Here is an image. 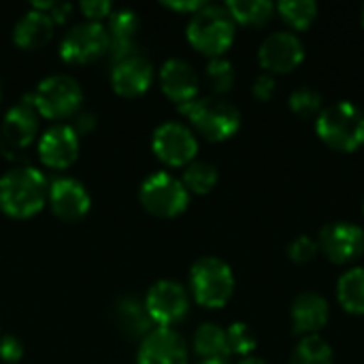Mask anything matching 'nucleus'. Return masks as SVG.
Segmentation results:
<instances>
[{"mask_svg": "<svg viewBox=\"0 0 364 364\" xmlns=\"http://www.w3.org/2000/svg\"><path fill=\"white\" fill-rule=\"evenodd\" d=\"M226 9L232 15L235 23L252 28L264 26L275 13V4L269 0H230L226 2Z\"/></svg>", "mask_w": 364, "mask_h": 364, "instance_id": "25", "label": "nucleus"}, {"mask_svg": "<svg viewBox=\"0 0 364 364\" xmlns=\"http://www.w3.org/2000/svg\"><path fill=\"white\" fill-rule=\"evenodd\" d=\"M73 130L81 136V134H90L96 128V115L92 111H79L75 115V124H70Z\"/></svg>", "mask_w": 364, "mask_h": 364, "instance_id": "36", "label": "nucleus"}, {"mask_svg": "<svg viewBox=\"0 0 364 364\" xmlns=\"http://www.w3.org/2000/svg\"><path fill=\"white\" fill-rule=\"evenodd\" d=\"M145 309L154 326L175 328L190 314V294L175 279L156 282L145 294Z\"/></svg>", "mask_w": 364, "mask_h": 364, "instance_id": "9", "label": "nucleus"}, {"mask_svg": "<svg viewBox=\"0 0 364 364\" xmlns=\"http://www.w3.org/2000/svg\"><path fill=\"white\" fill-rule=\"evenodd\" d=\"M70 13H73V4H68V2H53L51 9L47 11V15L53 19V23H64Z\"/></svg>", "mask_w": 364, "mask_h": 364, "instance_id": "37", "label": "nucleus"}, {"mask_svg": "<svg viewBox=\"0 0 364 364\" xmlns=\"http://www.w3.org/2000/svg\"><path fill=\"white\" fill-rule=\"evenodd\" d=\"M207 2H200V0H183V2H164V6L166 9H171V11H177V13H190V15H194L196 11H200L203 6H205Z\"/></svg>", "mask_w": 364, "mask_h": 364, "instance_id": "38", "label": "nucleus"}, {"mask_svg": "<svg viewBox=\"0 0 364 364\" xmlns=\"http://www.w3.org/2000/svg\"><path fill=\"white\" fill-rule=\"evenodd\" d=\"M237 23L226 4H205L190 15L186 36L190 45L207 58H224L235 41Z\"/></svg>", "mask_w": 364, "mask_h": 364, "instance_id": "2", "label": "nucleus"}, {"mask_svg": "<svg viewBox=\"0 0 364 364\" xmlns=\"http://www.w3.org/2000/svg\"><path fill=\"white\" fill-rule=\"evenodd\" d=\"M363 211H364V205H363Z\"/></svg>", "mask_w": 364, "mask_h": 364, "instance_id": "43", "label": "nucleus"}, {"mask_svg": "<svg viewBox=\"0 0 364 364\" xmlns=\"http://www.w3.org/2000/svg\"><path fill=\"white\" fill-rule=\"evenodd\" d=\"M333 360H335L333 348L318 335L303 337L290 356V364H333Z\"/></svg>", "mask_w": 364, "mask_h": 364, "instance_id": "27", "label": "nucleus"}, {"mask_svg": "<svg viewBox=\"0 0 364 364\" xmlns=\"http://www.w3.org/2000/svg\"><path fill=\"white\" fill-rule=\"evenodd\" d=\"M303 58L305 45L292 32H273L262 41L258 49V62L269 75L290 73L303 62Z\"/></svg>", "mask_w": 364, "mask_h": 364, "instance_id": "14", "label": "nucleus"}, {"mask_svg": "<svg viewBox=\"0 0 364 364\" xmlns=\"http://www.w3.org/2000/svg\"><path fill=\"white\" fill-rule=\"evenodd\" d=\"M226 341H228V352L235 356H241V358L252 356V352L258 346L256 333L245 322H232L226 328Z\"/></svg>", "mask_w": 364, "mask_h": 364, "instance_id": "30", "label": "nucleus"}, {"mask_svg": "<svg viewBox=\"0 0 364 364\" xmlns=\"http://www.w3.org/2000/svg\"><path fill=\"white\" fill-rule=\"evenodd\" d=\"M23 343L21 339L13 337V335H4L0 337V360L6 364H17L23 358Z\"/></svg>", "mask_w": 364, "mask_h": 364, "instance_id": "34", "label": "nucleus"}, {"mask_svg": "<svg viewBox=\"0 0 364 364\" xmlns=\"http://www.w3.org/2000/svg\"><path fill=\"white\" fill-rule=\"evenodd\" d=\"M320 247L318 241L309 235H299L292 239V243L288 245V256L294 264H307L318 256Z\"/></svg>", "mask_w": 364, "mask_h": 364, "instance_id": "32", "label": "nucleus"}, {"mask_svg": "<svg viewBox=\"0 0 364 364\" xmlns=\"http://www.w3.org/2000/svg\"><path fill=\"white\" fill-rule=\"evenodd\" d=\"M0 337H2V335H0Z\"/></svg>", "mask_w": 364, "mask_h": 364, "instance_id": "44", "label": "nucleus"}, {"mask_svg": "<svg viewBox=\"0 0 364 364\" xmlns=\"http://www.w3.org/2000/svg\"><path fill=\"white\" fill-rule=\"evenodd\" d=\"M139 200L147 213L154 218L171 220L179 218L190 205V192L183 181L168 171H158L145 177L139 188Z\"/></svg>", "mask_w": 364, "mask_h": 364, "instance_id": "7", "label": "nucleus"}, {"mask_svg": "<svg viewBox=\"0 0 364 364\" xmlns=\"http://www.w3.org/2000/svg\"><path fill=\"white\" fill-rule=\"evenodd\" d=\"M49 181L36 166H13L0 177V211L15 220H28L47 205Z\"/></svg>", "mask_w": 364, "mask_h": 364, "instance_id": "1", "label": "nucleus"}, {"mask_svg": "<svg viewBox=\"0 0 364 364\" xmlns=\"http://www.w3.org/2000/svg\"><path fill=\"white\" fill-rule=\"evenodd\" d=\"M218 179H220V173H218L215 164L205 162V160H194L192 164H188L183 168V175H181L186 190L190 194H198V196L213 192V188L218 186Z\"/></svg>", "mask_w": 364, "mask_h": 364, "instance_id": "26", "label": "nucleus"}, {"mask_svg": "<svg viewBox=\"0 0 364 364\" xmlns=\"http://www.w3.org/2000/svg\"><path fill=\"white\" fill-rule=\"evenodd\" d=\"M239 364H269L267 360H262V358H254V356H247V358H243Z\"/></svg>", "mask_w": 364, "mask_h": 364, "instance_id": "39", "label": "nucleus"}, {"mask_svg": "<svg viewBox=\"0 0 364 364\" xmlns=\"http://www.w3.org/2000/svg\"><path fill=\"white\" fill-rule=\"evenodd\" d=\"M190 126L207 141L220 143L235 136L241 128V111L224 96H198L196 100L179 107Z\"/></svg>", "mask_w": 364, "mask_h": 364, "instance_id": "3", "label": "nucleus"}, {"mask_svg": "<svg viewBox=\"0 0 364 364\" xmlns=\"http://www.w3.org/2000/svg\"><path fill=\"white\" fill-rule=\"evenodd\" d=\"M192 348L200 356V360H226L230 356L228 341H226V328H222L213 322H205L196 328Z\"/></svg>", "mask_w": 364, "mask_h": 364, "instance_id": "23", "label": "nucleus"}, {"mask_svg": "<svg viewBox=\"0 0 364 364\" xmlns=\"http://www.w3.org/2000/svg\"><path fill=\"white\" fill-rule=\"evenodd\" d=\"M109 47H111V36L105 23L79 21L73 28H68L66 34L62 36L60 58L73 66L92 64L100 60L105 53H109Z\"/></svg>", "mask_w": 364, "mask_h": 364, "instance_id": "8", "label": "nucleus"}, {"mask_svg": "<svg viewBox=\"0 0 364 364\" xmlns=\"http://www.w3.org/2000/svg\"><path fill=\"white\" fill-rule=\"evenodd\" d=\"M160 87L171 102L183 107L198 98L200 79L190 62L181 58H171L160 68Z\"/></svg>", "mask_w": 364, "mask_h": 364, "instance_id": "18", "label": "nucleus"}, {"mask_svg": "<svg viewBox=\"0 0 364 364\" xmlns=\"http://www.w3.org/2000/svg\"><path fill=\"white\" fill-rule=\"evenodd\" d=\"M79 11L83 13L85 21L102 23L113 13V4L109 0H83L79 2Z\"/></svg>", "mask_w": 364, "mask_h": 364, "instance_id": "33", "label": "nucleus"}, {"mask_svg": "<svg viewBox=\"0 0 364 364\" xmlns=\"http://www.w3.org/2000/svg\"><path fill=\"white\" fill-rule=\"evenodd\" d=\"M79 134L73 130L70 124H55L47 128L36 143V156L43 166L53 171H64L75 164L79 158Z\"/></svg>", "mask_w": 364, "mask_h": 364, "instance_id": "12", "label": "nucleus"}, {"mask_svg": "<svg viewBox=\"0 0 364 364\" xmlns=\"http://www.w3.org/2000/svg\"><path fill=\"white\" fill-rule=\"evenodd\" d=\"M320 252L335 264H348L364 254V230L350 222H331L318 235Z\"/></svg>", "mask_w": 364, "mask_h": 364, "instance_id": "11", "label": "nucleus"}, {"mask_svg": "<svg viewBox=\"0 0 364 364\" xmlns=\"http://www.w3.org/2000/svg\"><path fill=\"white\" fill-rule=\"evenodd\" d=\"M136 364H188V346L175 328H151L136 350Z\"/></svg>", "mask_w": 364, "mask_h": 364, "instance_id": "15", "label": "nucleus"}, {"mask_svg": "<svg viewBox=\"0 0 364 364\" xmlns=\"http://www.w3.org/2000/svg\"><path fill=\"white\" fill-rule=\"evenodd\" d=\"M196 364H228V360H198Z\"/></svg>", "mask_w": 364, "mask_h": 364, "instance_id": "40", "label": "nucleus"}, {"mask_svg": "<svg viewBox=\"0 0 364 364\" xmlns=\"http://www.w3.org/2000/svg\"><path fill=\"white\" fill-rule=\"evenodd\" d=\"M363 28H364V6H363Z\"/></svg>", "mask_w": 364, "mask_h": 364, "instance_id": "41", "label": "nucleus"}, {"mask_svg": "<svg viewBox=\"0 0 364 364\" xmlns=\"http://www.w3.org/2000/svg\"><path fill=\"white\" fill-rule=\"evenodd\" d=\"M53 30H55V23L47 13L30 9L15 21L13 43L26 51L41 49L53 38Z\"/></svg>", "mask_w": 364, "mask_h": 364, "instance_id": "21", "label": "nucleus"}, {"mask_svg": "<svg viewBox=\"0 0 364 364\" xmlns=\"http://www.w3.org/2000/svg\"><path fill=\"white\" fill-rule=\"evenodd\" d=\"M337 299L348 314L364 316V267H354L339 277Z\"/></svg>", "mask_w": 364, "mask_h": 364, "instance_id": "24", "label": "nucleus"}, {"mask_svg": "<svg viewBox=\"0 0 364 364\" xmlns=\"http://www.w3.org/2000/svg\"><path fill=\"white\" fill-rule=\"evenodd\" d=\"M318 136L335 151L352 154L364 145V113L350 100L324 107L316 117Z\"/></svg>", "mask_w": 364, "mask_h": 364, "instance_id": "4", "label": "nucleus"}, {"mask_svg": "<svg viewBox=\"0 0 364 364\" xmlns=\"http://www.w3.org/2000/svg\"><path fill=\"white\" fill-rule=\"evenodd\" d=\"M111 87L122 98H136L143 96L154 83V66L151 62L139 51L113 62L111 68Z\"/></svg>", "mask_w": 364, "mask_h": 364, "instance_id": "16", "label": "nucleus"}, {"mask_svg": "<svg viewBox=\"0 0 364 364\" xmlns=\"http://www.w3.org/2000/svg\"><path fill=\"white\" fill-rule=\"evenodd\" d=\"M156 158L171 168H186L196 160L198 141L190 126L181 122H162L151 134Z\"/></svg>", "mask_w": 364, "mask_h": 364, "instance_id": "10", "label": "nucleus"}, {"mask_svg": "<svg viewBox=\"0 0 364 364\" xmlns=\"http://www.w3.org/2000/svg\"><path fill=\"white\" fill-rule=\"evenodd\" d=\"M205 75H207L209 87L213 90V96H222V94L230 92L235 85V79H237L235 66L226 58H211L205 68Z\"/></svg>", "mask_w": 364, "mask_h": 364, "instance_id": "29", "label": "nucleus"}, {"mask_svg": "<svg viewBox=\"0 0 364 364\" xmlns=\"http://www.w3.org/2000/svg\"><path fill=\"white\" fill-rule=\"evenodd\" d=\"M275 90H277L275 77L269 75V73L258 75L256 81H254V85H252V94H254L260 102H269V100L275 96Z\"/></svg>", "mask_w": 364, "mask_h": 364, "instance_id": "35", "label": "nucleus"}, {"mask_svg": "<svg viewBox=\"0 0 364 364\" xmlns=\"http://www.w3.org/2000/svg\"><path fill=\"white\" fill-rule=\"evenodd\" d=\"M32 102L38 117L55 122L68 119L75 117L83 105V87L75 77L66 73H53L38 81L36 90L32 92Z\"/></svg>", "mask_w": 364, "mask_h": 364, "instance_id": "6", "label": "nucleus"}, {"mask_svg": "<svg viewBox=\"0 0 364 364\" xmlns=\"http://www.w3.org/2000/svg\"><path fill=\"white\" fill-rule=\"evenodd\" d=\"M47 205L51 207L53 215L62 222H79L92 209V196L87 188L75 177H55L49 183Z\"/></svg>", "mask_w": 364, "mask_h": 364, "instance_id": "13", "label": "nucleus"}, {"mask_svg": "<svg viewBox=\"0 0 364 364\" xmlns=\"http://www.w3.org/2000/svg\"><path fill=\"white\" fill-rule=\"evenodd\" d=\"M0 98H2V87H0Z\"/></svg>", "mask_w": 364, "mask_h": 364, "instance_id": "42", "label": "nucleus"}, {"mask_svg": "<svg viewBox=\"0 0 364 364\" xmlns=\"http://www.w3.org/2000/svg\"><path fill=\"white\" fill-rule=\"evenodd\" d=\"M235 273L218 256H203L190 269V294L205 309H222L232 299Z\"/></svg>", "mask_w": 364, "mask_h": 364, "instance_id": "5", "label": "nucleus"}, {"mask_svg": "<svg viewBox=\"0 0 364 364\" xmlns=\"http://www.w3.org/2000/svg\"><path fill=\"white\" fill-rule=\"evenodd\" d=\"M292 333L311 337L328 324L331 307L328 301L318 292H303L292 303Z\"/></svg>", "mask_w": 364, "mask_h": 364, "instance_id": "19", "label": "nucleus"}, {"mask_svg": "<svg viewBox=\"0 0 364 364\" xmlns=\"http://www.w3.org/2000/svg\"><path fill=\"white\" fill-rule=\"evenodd\" d=\"M290 109L294 115L299 117H318L320 111H322V94L316 92L314 87H299L290 94V100H288Z\"/></svg>", "mask_w": 364, "mask_h": 364, "instance_id": "31", "label": "nucleus"}, {"mask_svg": "<svg viewBox=\"0 0 364 364\" xmlns=\"http://www.w3.org/2000/svg\"><path fill=\"white\" fill-rule=\"evenodd\" d=\"M284 21L294 30H307L318 17V4L314 0H284L275 6Z\"/></svg>", "mask_w": 364, "mask_h": 364, "instance_id": "28", "label": "nucleus"}, {"mask_svg": "<svg viewBox=\"0 0 364 364\" xmlns=\"http://www.w3.org/2000/svg\"><path fill=\"white\" fill-rule=\"evenodd\" d=\"M113 322L128 339H143L154 326V322L147 316L145 303L134 296H124L113 307Z\"/></svg>", "mask_w": 364, "mask_h": 364, "instance_id": "22", "label": "nucleus"}, {"mask_svg": "<svg viewBox=\"0 0 364 364\" xmlns=\"http://www.w3.org/2000/svg\"><path fill=\"white\" fill-rule=\"evenodd\" d=\"M2 141L13 149H26L34 143L38 134V113L32 102V94L21 98L17 105H13L0 124Z\"/></svg>", "mask_w": 364, "mask_h": 364, "instance_id": "17", "label": "nucleus"}, {"mask_svg": "<svg viewBox=\"0 0 364 364\" xmlns=\"http://www.w3.org/2000/svg\"><path fill=\"white\" fill-rule=\"evenodd\" d=\"M141 28V19H139V13L132 11V9H113V13L109 15V26H107V32L111 36V47H109V53L113 58V62L126 58V55H132V53H139L136 51V32Z\"/></svg>", "mask_w": 364, "mask_h": 364, "instance_id": "20", "label": "nucleus"}]
</instances>
